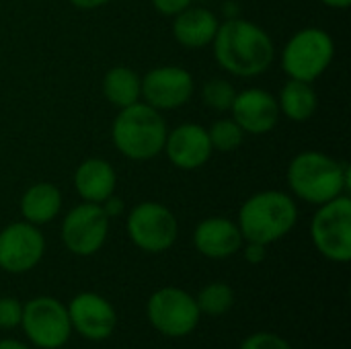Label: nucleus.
<instances>
[{"mask_svg":"<svg viewBox=\"0 0 351 349\" xmlns=\"http://www.w3.org/2000/svg\"><path fill=\"white\" fill-rule=\"evenodd\" d=\"M72 331L88 341H105L115 333L117 327V311L115 306L101 294L80 292L70 304H66Z\"/></svg>","mask_w":351,"mask_h":349,"instance_id":"obj_13","label":"nucleus"},{"mask_svg":"<svg viewBox=\"0 0 351 349\" xmlns=\"http://www.w3.org/2000/svg\"><path fill=\"white\" fill-rule=\"evenodd\" d=\"M197 309L208 317H222L234 306V290L226 282H212L195 296Z\"/></svg>","mask_w":351,"mask_h":349,"instance_id":"obj_22","label":"nucleus"},{"mask_svg":"<svg viewBox=\"0 0 351 349\" xmlns=\"http://www.w3.org/2000/svg\"><path fill=\"white\" fill-rule=\"evenodd\" d=\"M103 95L117 109L130 107L142 97V76L128 66H113L103 76Z\"/></svg>","mask_w":351,"mask_h":349,"instance_id":"obj_21","label":"nucleus"},{"mask_svg":"<svg viewBox=\"0 0 351 349\" xmlns=\"http://www.w3.org/2000/svg\"><path fill=\"white\" fill-rule=\"evenodd\" d=\"M167 121L158 109L144 101L119 109L111 125L115 148L130 160H150L158 156L167 140Z\"/></svg>","mask_w":351,"mask_h":349,"instance_id":"obj_4","label":"nucleus"},{"mask_svg":"<svg viewBox=\"0 0 351 349\" xmlns=\"http://www.w3.org/2000/svg\"><path fill=\"white\" fill-rule=\"evenodd\" d=\"M101 206H103V210H105V214H107L109 218H117V216H121V212H123V202H121L119 197H115V193H113L111 197H107Z\"/></svg>","mask_w":351,"mask_h":349,"instance_id":"obj_29","label":"nucleus"},{"mask_svg":"<svg viewBox=\"0 0 351 349\" xmlns=\"http://www.w3.org/2000/svg\"><path fill=\"white\" fill-rule=\"evenodd\" d=\"M193 76L181 66H158L142 76V99L158 111H173L193 97Z\"/></svg>","mask_w":351,"mask_h":349,"instance_id":"obj_12","label":"nucleus"},{"mask_svg":"<svg viewBox=\"0 0 351 349\" xmlns=\"http://www.w3.org/2000/svg\"><path fill=\"white\" fill-rule=\"evenodd\" d=\"M62 210V191L47 181L31 185L21 197V214L25 222L43 226L51 222Z\"/></svg>","mask_w":351,"mask_h":349,"instance_id":"obj_19","label":"nucleus"},{"mask_svg":"<svg viewBox=\"0 0 351 349\" xmlns=\"http://www.w3.org/2000/svg\"><path fill=\"white\" fill-rule=\"evenodd\" d=\"M23 319V302L12 296L0 298V329L10 331L21 325Z\"/></svg>","mask_w":351,"mask_h":349,"instance_id":"obj_25","label":"nucleus"},{"mask_svg":"<svg viewBox=\"0 0 351 349\" xmlns=\"http://www.w3.org/2000/svg\"><path fill=\"white\" fill-rule=\"evenodd\" d=\"M280 113L286 115L290 121H308L319 109V95L313 82H302L290 78L278 97Z\"/></svg>","mask_w":351,"mask_h":349,"instance_id":"obj_20","label":"nucleus"},{"mask_svg":"<svg viewBox=\"0 0 351 349\" xmlns=\"http://www.w3.org/2000/svg\"><path fill=\"white\" fill-rule=\"evenodd\" d=\"M27 339L39 349H62L72 335L66 304L51 296H37L23 304L21 325Z\"/></svg>","mask_w":351,"mask_h":349,"instance_id":"obj_8","label":"nucleus"},{"mask_svg":"<svg viewBox=\"0 0 351 349\" xmlns=\"http://www.w3.org/2000/svg\"><path fill=\"white\" fill-rule=\"evenodd\" d=\"M111 218L101 204L82 202L72 208L62 220V243L76 257L99 253L109 237Z\"/></svg>","mask_w":351,"mask_h":349,"instance_id":"obj_10","label":"nucleus"},{"mask_svg":"<svg viewBox=\"0 0 351 349\" xmlns=\"http://www.w3.org/2000/svg\"><path fill=\"white\" fill-rule=\"evenodd\" d=\"M243 243L239 224L224 216L206 218L193 230V245L208 259H228L241 251Z\"/></svg>","mask_w":351,"mask_h":349,"instance_id":"obj_16","label":"nucleus"},{"mask_svg":"<svg viewBox=\"0 0 351 349\" xmlns=\"http://www.w3.org/2000/svg\"><path fill=\"white\" fill-rule=\"evenodd\" d=\"M162 152L181 171H197L204 167L214 148L208 136V130L197 123H181L167 134Z\"/></svg>","mask_w":351,"mask_h":349,"instance_id":"obj_15","label":"nucleus"},{"mask_svg":"<svg viewBox=\"0 0 351 349\" xmlns=\"http://www.w3.org/2000/svg\"><path fill=\"white\" fill-rule=\"evenodd\" d=\"M146 319L160 335L171 339L187 337L199 325L202 313L195 296L183 288L167 286L156 290L146 302Z\"/></svg>","mask_w":351,"mask_h":349,"instance_id":"obj_7","label":"nucleus"},{"mask_svg":"<svg viewBox=\"0 0 351 349\" xmlns=\"http://www.w3.org/2000/svg\"><path fill=\"white\" fill-rule=\"evenodd\" d=\"M218 16L204 6H187L173 16V35L175 39L189 49L206 47L214 41L218 31Z\"/></svg>","mask_w":351,"mask_h":349,"instance_id":"obj_17","label":"nucleus"},{"mask_svg":"<svg viewBox=\"0 0 351 349\" xmlns=\"http://www.w3.org/2000/svg\"><path fill=\"white\" fill-rule=\"evenodd\" d=\"M286 177L292 193L313 206H321L343 195L351 183L350 165L319 150H304L296 154Z\"/></svg>","mask_w":351,"mask_h":349,"instance_id":"obj_2","label":"nucleus"},{"mask_svg":"<svg viewBox=\"0 0 351 349\" xmlns=\"http://www.w3.org/2000/svg\"><path fill=\"white\" fill-rule=\"evenodd\" d=\"M237 97V88L224 80V78H212L204 84L202 91V99L208 107L216 109V111H230L232 101Z\"/></svg>","mask_w":351,"mask_h":349,"instance_id":"obj_24","label":"nucleus"},{"mask_svg":"<svg viewBox=\"0 0 351 349\" xmlns=\"http://www.w3.org/2000/svg\"><path fill=\"white\" fill-rule=\"evenodd\" d=\"M0 349H31L29 346H25L23 341L16 339H0Z\"/></svg>","mask_w":351,"mask_h":349,"instance_id":"obj_31","label":"nucleus"},{"mask_svg":"<svg viewBox=\"0 0 351 349\" xmlns=\"http://www.w3.org/2000/svg\"><path fill=\"white\" fill-rule=\"evenodd\" d=\"M325 6L329 8H337V10H343V8H350L351 0H321Z\"/></svg>","mask_w":351,"mask_h":349,"instance_id":"obj_32","label":"nucleus"},{"mask_svg":"<svg viewBox=\"0 0 351 349\" xmlns=\"http://www.w3.org/2000/svg\"><path fill=\"white\" fill-rule=\"evenodd\" d=\"M315 249L333 263L351 261V200L343 193L321 204L311 220Z\"/></svg>","mask_w":351,"mask_h":349,"instance_id":"obj_6","label":"nucleus"},{"mask_svg":"<svg viewBox=\"0 0 351 349\" xmlns=\"http://www.w3.org/2000/svg\"><path fill=\"white\" fill-rule=\"evenodd\" d=\"M335 58L333 37L319 27H306L296 31L282 49L284 72L302 82H315L321 78Z\"/></svg>","mask_w":351,"mask_h":349,"instance_id":"obj_5","label":"nucleus"},{"mask_svg":"<svg viewBox=\"0 0 351 349\" xmlns=\"http://www.w3.org/2000/svg\"><path fill=\"white\" fill-rule=\"evenodd\" d=\"M76 193L90 204H103L115 193L117 173L103 158H86L74 171Z\"/></svg>","mask_w":351,"mask_h":349,"instance_id":"obj_18","label":"nucleus"},{"mask_svg":"<svg viewBox=\"0 0 351 349\" xmlns=\"http://www.w3.org/2000/svg\"><path fill=\"white\" fill-rule=\"evenodd\" d=\"M128 237L144 253H165L169 251L177 237L179 224L175 214L158 202H142L128 214Z\"/></svg>","mask_w":351,"mask_h":349,"instance_id":"obj_9","label":"nucleus"},{"mask_svg":"<svg viewBox=\"0 0 351 349\" xmlns=\"http://www.w3.org/2000/svg\"><path fill=\"white\" fill-rule=\"evenodd\" d=\"M193 0H152V6L156 12L165 14V16H175L181 10H185L187 6H191Z\"/></svg>","mask_w":351,"mask_h":349,"instance_id":"obj_27","label":"nucleus"},{"mask_svg":"<svg viewBox=\"0 0 351 349\" xmlns=\"http://www.w3.org/2000/svg\"><path fill=\"white\" fill-rule=\"evenodd\" d=\"M212 47L220 68L239 78H253L267 72L276 58V45L269 33L245 19L220 23Z\"/></svg>","mask_w":351,"mask_h":349,"instance_id":"obj_1","label":"nucleus"},{"mask_svg":"<svg viewBox=\"0 0 351 349\" xmlns=\"http://www.w3.org/2000/svg\"><path fill=\"white\" fill-rule=\"evenodd\" d=\"M239 349H292V346L278 333L259 331L243 339Z\"/></svg>","mask_w":351,"mask_h":349,"instance_id":"obj_26","label":"nucleus"},{"mask_svg":"<svg viewBox=\"0 0 351 349\" xmlns=\"http://www.w3.org/2000/svg\"><path fill=\"white\" fill-rule=\"evenodd\" d=\"M45 255V237L31 222H12L0 230V269L6 274H27Z\"/></svg>","mask_w":351,"mask_h":349,"instance_id":"obj_11","label":"nucleus"},{"mask_svg":"<svg viewBox=\"0 0 351 349\" xmlns=\"http://www.w3.org/2000/svg\"><path fill=\"white\" fill-rule=\"evenodd\" d=\"M298 222L296 202L278 189L251 195L239 210L237 224L247 243L271 245L284 239Z\"/></svg>","mask_w":351,"mask_h":349,"instance_id":"obj_3","label":"nucleus"},{"mask_svg":"<svg viewBox=\"0 0 351 349\" xmlns=\"http://www.w3.org/2000/svg\"><path fill=\"white\" fill-rule=\"evenodd\" d=\"M230 113L232 119L241 125V130L253 136L269 134L278 125L282 115L278 97L263 88H247L237 93Z\"/></svg>","mask_w":351,"mask_h":349,"instance_id":"obj_14","label":"nucleus"},{"mask_svg":"<svg viewBox=\"0 0 351 349\" xmlns=\"http://www.w3.org/2000/svg\"><path fill=\"white\" fill-rule=\"evenodd\" d=\"M243 255H245V261L251 263V265H259L265 261L267 257V245H261V243H243Z\"/></svg>","mask_w":351,"mask_h":349,"instance_id":"obj_28","label":"nucleus"},{"mask_svg":"<svg viewBox=\"0 0 351 349\" xmlns=\"http://www.w3.org/2000/svg\"><path fill=\"white\" fill-rule=\"evenodd\" d=\"M208 136H210L212 148L218 152H232L245 140V132L241 130V125L232 117L230 119H218L208 130Z\"/></svg>","mask_w":351,"mask_h":349,"instance_id":"obj_23","label":"nucleus"},{"mask_svg":"<svg viewBox=\"0 0 351 349\" xmlns=\"http://www.w3.org/2000/svg\"><path fill=\"white\" fill-rule=\"evenodd\" d=\"M68 2L76 8H82V10H95V8L109 4L111 0H68Z\"/></svg>","mask_w":351,"mask_h":349,"instance_id":"obj_30","label":"nucleus"}]
</instances>
